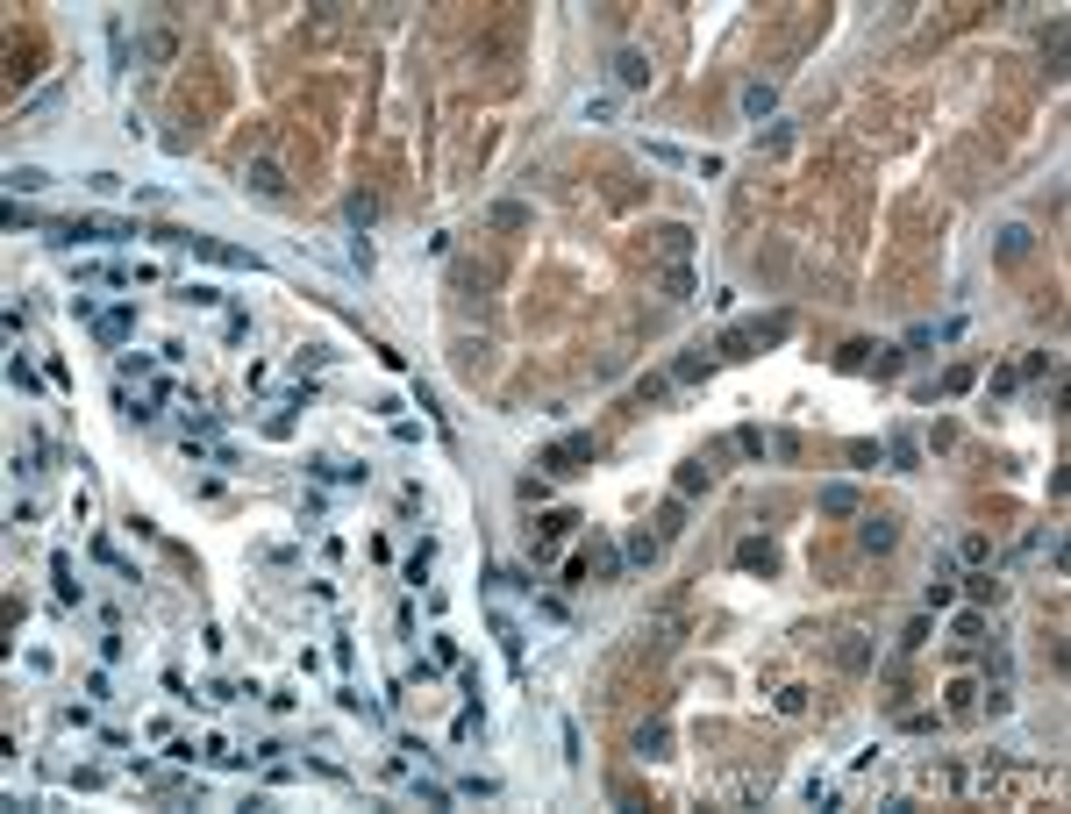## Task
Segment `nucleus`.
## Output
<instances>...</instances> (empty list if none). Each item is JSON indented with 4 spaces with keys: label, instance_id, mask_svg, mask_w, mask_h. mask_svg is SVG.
Wrapping results in <instances>:
<instances>
[{
    "label": "nucleus",
    "instance_id": "1",
    "mask_svg": "<svg viewBox=\"0 0 1071 814\" xmlns=\"http://www.w3.org/2000/svg\"><path fill=\"white\" fill-rule=\"evenodd\" d=\"M165 250H194L207 265H222V272H265V258L258 250H243V243H214V236H194V229H150Z\"/></svg>",
    "mask_w": 1071,
    "mask_h": 814
},
{
    "label": "nucleus",
    "instance_id": "2",
    "mask_svg": "<svg viewBox=\"0 0 1071 814\" xmlns=\"http://www.w3.org/2000/svg\"><path fill=\"white\" fill-rule=\"evenodd\" d=\"M536 465H543L550 479H572V472H585V465H600V436H593V429H572V436H558Z\"/></svg>",
    "mask_w": 1071,
    "mask_h": 814
},
{
    "label": "nucleus",
    "instance_id": "3",
    "mask_svg": "<svg viewBox=\"0 0 1071 814\" xmlns=\"http://www.w3.org/2000/svg\"><path fill=\"white\" fill-rule=\"evenodd\" d=\"M129 336H136V307H129V301L100 307V321H94V343H100V350H122Z\"/></svg>",
    "mask_w": 1071,
    "mask_h": 814
},
{
    "label": "nucleus",
    "instance_id": "4",
    "mask_svg": "<svg viewBox=\"0 0 1071 814\" xmlns=\"http://www.w3.org/2000/svg\"><path fill=\"white\" fill-rule=\"evenodd\" d=\"M486 629H493V643H500V657H507V665L522 672V650H529V636H522V621H514L507 608H486Z\"/></svg>",
    "mask_w": 1071,
    "mask_h": 814
},
{
    "label": "nucleus",
    "instance_id": "5",
    "mask_svg": "<svg viewBox=\"0 0 1071 814\" xmlns=\"http://www.w3.org/2000/svg\"><path fill=\"white\" fill-rule=\"evenodd\" d=\"M243 194H258V201H286V172L272 165V158H258V165H243Z\"/></svg>",
    "mask_w": 1071,
    "mask_h": 814
},
{
    "label": "nucleus",
    "instance_id": "6",
    "mask_svg": "<svg viewBox=\"0 0 1071 814\" xmlns=\"http://www.w3.org/2000/svg\"><path fill=\"white\" fill-rule=\"evenodd\" d=\"M165 393H172V386L158 379L150 393H114V407H122V421H158V407H165Z\"/></svg>",
    "mask_w": 1071,
    "mask_h": 814
},
{
    "label": "nucleus",
    "instance_id": "7",
    "mask_svg": "<svg viewBox=\"0 0 1071 814\" xmlns=\"http://www.w3.org/2000/svg\"><path fill=\"white\" fill-rule=\"evenodd\" d=\"M307 472H314L322 486H358V479H365V465H350V457H307Z\"/></svg>",
    "mask_w": 1071,
    "mask_h": 814
},
{
    "label": "nucleus",
    "instance_id": "8",
    "mask_svg": "<svg viewBox=\"0 0 1071 814\" xmlns=\"http://www.w3.org/2000/svg\"><path fill=\"white\" fill-rule=\"evenodd\" d=\"M858 543H865V550H893V543H900V521H893V514H865V521H858Z\"/></svg>",
    "mask_w": 1071,
    "mask_h": 814
},
{
    "label": "nucleus",
    "instance_id": "9",
    "mask_svg": "<svg viewBox=\"0 0 1071 814\" xmlns=\"http://www.w3.org/2000/svg\"><path fill=\"white\" fill-rule=\"evenodd\" d=\"M614 86H629V94L650 86V58L643 50H614Z\"/></svg>",
    "mask_w": 1071,
    "mask_h": 814
},
{
    "label": "nucleus",
    "instance_id": "10",
    "mask_svg": "<svg viewBox=\"0 0 1071 814\" xmlns=\"http://www.w3.org/2000/svg\"><path fill=\"white\" fill-rule=\"evenodd\" d=\"M736 565H743V572H772V565H779L772 536H743V543H736Z\"/></svg>",
    "mask_w": 1071,
    "mask_h": 814
},
{
    "label": "nucleus",
    "instance_id": "11",
    "mask_svg": "<svg viewBox=\"0 0 1071 814\" xmlns=\"http://www.w3.org/2000/svg\"><path fill=\"white\" fill-rule=\"evenodd\" d=\"M707 486H714V465H707V457H693V465H679V486H672V493H679V501H700Z\"/></svg>",
    "mask_w": 1071,
    "mask_h": 814
},
{
    "label": "nucleus",
    "instance_id": "12",
    "mask_svg": "<svg viewBox=\"0 0 1071 814\" xmlns=\"http://www.w3.org/2000/svg\"><path fill=\"white\" fill-rule=\"evenodd\" d=\"M343 222H350V236H365V229H372V222H379V201H372V194H365V186H358V194H350V201H343Z\"/></svg>",
    "mask_w": 1071,
    "mask_h": 814
},
{
    "label": "nucleus",
    "instance_id": "13",
    "mask_svg": "<svg viewBox=\"0 0 1071 814\" xmlns=\"http://www.w3.org/2000/svg\"><path fill=\"white\" fill-rule=\"evenodd\" d=\"M43 186H50L43 165H7V194H14V201H22V194H43Z\"/></svg>",
    "mask_w": 1071,
    "mask_h": 814
},
{
    "label": "nucleus",
    "instance_id": "14",
    "mask_svg": "<svg viewBox=\"0 0 1071 814\" xmlns=\"http://www.w3.org/2000/svg\"><path fill=\"white\" fill-rule=\"evenodd\" d=\"M658 550H665V543H658L650 529H636V536L622 543V565H658Z\"/></svg>",
    "mask_w": 1071,
    "mask_h": 814
},
{
    "label": "nucleus",
    "instance_id": "15",
    "mask_svg": "<svg viewBox=\"0 0 1071 814\" xmlns=\"http://www.w3.org/2000/svg\"><path fill=\"white\" fill-rule=\"evenodd\" d=\"M458 800H500V779L493 772H465L458 779Z\"/></svg>",
    "mask_w": 1071,
    "mask_h": 814
},
{
    "label": "nucleus",
    "instance_id": "16",
    "mask_svg": "<svg viewBox=\"0 0 1071 814\" xmlns=\"http://www.w3.org/2000/svg\"><path fill=\"white\" fill-rule=\"evenodd\" d=\"M821 514H858V486H850V479L821 486Z\"/></svg>",
    "mask_w": 1071,
    "mask_h": 814
},
{
    "label": "nucleus",
    "instance_id": "17",
    "mask_svg": "<svg viewBox=\"0 0 1071 814\" xmlns=\"http://www.w3.org/2000/svg\"><path fill=\"white\" fill-rule=\"evenodd\" d=\"M885 457H893V472H921V443H914V436H893Z\"/></svg>",
    "mask_w": 1071,
    "mask_h": 814
},
{
    "label": "nucleus",
    "instance_id": "18",
    "mask_svg": "<svg viewBox=\"0 0 1071 814\" xmlns=\"http://www.w3.org/2000/svg\"><path fill=\"white\" fill-rule=\"evenodd\" d=\"M407 793H414L422 808H450V800H458V786H436V779H407Z\"/></svg>",
    "mask_w": 1071,
    "mask_h": 814
},
{
    "label": "nucleus",
    "instance_id": "19",
    "mask_svg": "<svg viewBox=\"0 0 1071 814\" xmlns=\"http://www.w3.org/2000/svg\"><path fill=\"white\" fill-rule=\"evenodd\" d=\"M665 379H672V386H700V379H707V357H700V350H685V357L665 372Z\"/></svg>",
    "mask_w": 1071,
    "mask_h": 814
},
{
    "label": "nucleus",
    "instance_id": "20",
    "mask_svg": "<svg viewBox=\"0 0 1071 814\" xmlns=\"http://www.w3.org/2000/svg\"><path fill=\"white\" fill-rule=\"evenodd\" d=\"M679 529H685V501H679V493H672V501H665V508H658V543H672V536H679Z\"/></svg>",
    "mask_w": 1071,
    "mask_h": 814
},
{
    "label": "nucleus",
    "instance_id": "21",
    "mask_svg": "<svg viewBox=\"0 0 1071 814\" xmlns=\"http://www.w3.org/2000/svg\"><path fill=\"white\" fill-rule=\"evenodd\" d=\"M107 58H114L107 72L122 79V72H129V29H122V22H107Z\"/></svg>",
    "mask_w": 1071,
    "mask_h": 814
},
{
    "label": "nucleus",
    "instance_id": "22",
    "mask_svg": "<svg viewBox=\"0 0 1071 814\" xmlns=\"http://www.w3.org/2000/svg\"><path fill=\"white\" fill-rule=\"evenodd\" d=\"M1029 250H1036V236H1029V229H1000V258H1007V265H1021Z\"/></svg>",
    "mask_w": 1071,
    "mask_h": 814
},
{
    "label": "nucleus",
    "instance_id": "23",
    "mask_svg": "<svg viewBox=\"0 0 1071 814\" xmlns=\"http://www.w3.org/2000/svg\"><path fill=\"white\" fill-rule=\"evenodd\" d=\"M758 350V336H750V321H736V329H722V357H750Z\"/></svg>",
    "mask_w": 1071,
    "mask_h": 814
},
{
    "label": "nucleus",
    "instance_id": "24",
    "mask_svg": "<svg viewBox=\"0 0 1071 814\" xmlns=\"http://www.w3.org/2000/svg\"><path fill=\"white\" fill-rule=\"evenodd\" d=\"M750 336H758V343H785V336H793V321H785V314H758V321H750Z\"/></svg>",
    "mask_w": 1071,
    "mask_h": 814
},
{
    "label": "nucleus",
    "instance_id": "25",
    "mask_svg": "<svg viewBox=\"0 0 1071 814\" xmlns=\"http://www.w3.org/2000/svg\"><path fill=\"white\" fill-rule=\"evenodd\" d=\"M772 107H779V94H772L765 79H750V86H743V114H772Z\"/></svg>",
    "mask_w": 1071,
    "mask_h": 814
},
{
    "label": "nucleus",
    "instance_id": "26",
    "mask_svg": "<svg viewBox=\"0 0 1071 814\" xmlns=\"http://www.w3.org/2000/svg\"><path fill=\"white\" fill-rule=\"evenodd\" d=\"M429 565H436V543L422 536V543H414V557H407V586H422V579H429Z\"/></svg>",
    "mask_w": 1071,
    "mask_h": 814
},
{
    "label": "nucleus",
    "instance_id": "27",
    "mask_svg": "<svg viewBox=\"0 0 1071 814\" xmlns=\"http://www.w3.org/2000/svg\"><path fill=\"white\" fill-rule=\"evenodd\" d=\"M50 579H58V601H79V579H72V557L65 550L50 557Z\"/></svg>",
    "mask_w": 1071,
    "mask_h": 814
},
{
    "label": "nucleus",
    "instance_id": "28",
    "mask_svg": "<svg viewBox=\"0 0 1071 814\" xmlns=\"http://www.w3.org/2000/svg\"><path fill=\"white\" fill-rule=\"evenodd\" d=\"M665 393H672V379H665V372H643V379H636V401H643V407H658Z\"/></svg>",
    "mask_w": 1071,
    "mask_h": 814
},
{
    "label": "nucleus",
    "instance_id": "29",
    "mask_svg": "<svg viewBox=\"0 0 1071 814\" xmlns=\"http://www.w3.org/2000/svg\"><path fill=\"white\" fill-rule=\"evenodd\" d=\"M172 301H186V307H214V301H222V294H214V286H207V279H186V286H179V294H172Z\"/></svg>",
    "mask_w": 1071,
    "mask_h": 814
},
{
    "label": "nucleus",
    "instance_id": "30",
    "mask_svg": "<svg viewBox=\"0 0 1071 814\" xmlns=\"http://www.w3.org/2000/svg\"><path fill=\"white\" fill-rule=\"evenodd\" d=\"M0 214H7V229H50V222H43V214H36V207H22V201H7V207H0Z\"/></svg>",
    "mask_w": 1071,
    "mask_h": 814
},
{
    "label": "nucleus",
    "instance_id": "31",
    "mask_svg": "<svg viewBox=\"0 0 1071 814\" xmlns=\"http://www.w3.org/2000/svg\"><path fill=\"white\" fill-rule=\"evenodd\" d=\"M965 601H972V608H985V601H1000V579H985V572H978V579H965Z\"/></svg>",
    "mask_w": 1071,
    "mask_h": 814
},
{
    "label": "nucleus",
    "instance_id": "32",
    "mask_svg": "<svg viewBox=\"0 0 1071 814\" xmlns=\"http://www.w3.org/2000/svg\"><path fill=\"white\" fill-rule=\"evenodd\" d=\"M7 379H14V386H22V393H36V386H43V379H36V365H29V357H7Z\"/></svg>",
    "mask_w": 1071,
    "mask_h": 814
},
{
    "label": "nucleus",
    "instance_id": "33",
    "mask_svg": "<svg viewBox=\"0 0 1071 814\" xmlns=\"http://www.w3.org/2000/svg\"><path fill=\"white\" fill-rule=\"evenodd\" d=\"M929 629H936V621H929V614H914V621L900 629V650H921V643H929Z\"/></svg>",
    "mask_w": 1071,
    "mask_h": 814
},
{
    "label": "nucleus",
    "instance_id": "34",
    "mask_svg": "<svg viewBox=\"0 0 1071 814\" xmlns=\"http://www.w3.org/2000/svg\"><path fill=\"white\" fill-rule=\"evenodd\" d=\"M665 743H672V728H643L636 736V757H665Z\"/></svg>",
    "mask_w": 1071,
    "mask_h": 814
},
{
    "label": "nucleus",
    "instance_id": "35",
    "mask_svg": "<svg viewBox=\"0 0 1071 814\" xmlns=\"http://www.w3.org/2000/svg\"><path fill=\"white\" fill-rule=\"evenodd\" d=\"M522 222H529V207H522V201H500V207H493V229H522Z\"/></svg>",
    "mask_w": 1071,
    "mask_h": 814
},
{
    "label": "nucleus",
    "instance_id": "36",
    "mask_svg": "<svg viewBox=\"0 0 1071 814\" xmlns=\"http://www.w3.org/2000/svg\"><path fill=\"white\" fill-rule=\"evenodd\" d=\"M658 236H665V250H672V258H685V250H693V229H685V222H672V229H658Z\"/></svg>",
    "mask_w": 1071,
    "mask_h": 814
},
{
    "label": "nucleus",
    "instance_id": "37",
    "mask_svg": "<svg viewBox=\"0 0 1071 814\" xmlns=\"http://www.w3.org/2000/svg\"><path fill=\"white\" fill-rule=\"evenodd\" d=\"M736 450H743V457H765V429L743 421V429H736Z\"/></svg>",
    "mask_w": 1071,
    "mask_h": 814
},
{
    "label": "nucleus",
    "instance_id": "38",
    "mask_svg": "<svg viewBox=\"0 0 1071 814\" xmlns=\"http://www.w3.org/2000/svg\"><path fill=\"white\" fill-rule=\"evenodd\" d=\"M843 665H850V672H865V665H872V643H865V636H850V643H843Z\"/></svg>",
    "mask_w": 1071,
    "mask_h": 814
},
{
    "label": "nucleus",
    "instance_id": "39",
    "mask_svg": "<svg viewBox=\"0 0 1071 814\" xmlns=\"http://www.w3.org/2000/svg\"><path fill=\"white\" fill-rule=\"evenodd\" d=\"M950 601H958V586H950V579H929V614H943Z\"/></svg>",
    "mask_w": 1071,
    "mask_h": 814
},
{
    "label": "nucleus",
    "instance_id": "40",
    "mask_svg": "<svg viewBox=\"0 0 1071 814\" xmlns=\"http://www.w3.org/2000/svg\"><path fill=\"white\" fill-rule=\"evenodd\" d=\"M265 436H279V443H286V436H293V407H272V414H265Z\"/></svg>",
    "mask_w": 1071,
    "mask_h": 814
},
{
    "label": "nucleus",
    "instance_id": "41",
    "mask_svg": "<svg viewBox=\"0 0 1071 814\" xmlns=\"http://www.w3.org/2000/svg\"><path fill=\"white\" fill-rule=\"evenodd\" d=\"M572 521H579V514H543V543H558V536H572Z\"/></svg>",
    "mask_w": 1071,
    "mask_h": 814
},
{
    "label": "nucleus",
    "instance_id": "42",
    "mask_svg": "<svg viewBox=\"0 0 1071 814\" xmlns=\"http://www.w3.org/2000/svg\"><path fill=\"white\" fill-rule=\"evenodd\" d=\"M565 764H572V772L585 764V750H579V721H565Z\"/></svg>",
    "mask_w": 1071,
    "mask_h": 814
},
{
    "label": "nucleus",
    "instance_id": "43",
    "mask_svg": "<svg viewBox=\"0 0 1071 814\" xmlns=\"http://www.w3.org/2000/svg\"><path fill=\"white\" fill-rule=\"evenodd\" d=\"M850 465H858V472H872V465H878V443H865V436H858V443H850Z\"/></svg>",
    "mask_w": 1071,
    "mask_h": 814
},
{
    "label": "nucleus",
    "instance_id": "44",
    "mask_svg": "<svg viewBox=\"0 0 1071 814\" xmlns=\"http://www.w3.org/2000/svg\"><path fill=\"white\" fill-rule=\"evenodd\" d=\"M585 122H614V94H593V101H585Z\"/></svg>",
    "mask_w": 1071,
    "mask_h": 814
},
{
    "label": "nucleus",
    "instance_id": "45",
    "mask_svg": "<svg viewBox=\"0 0 1071 814\" xmlns=\"http://www.w3.org/2000/svg\"><path fill=\"white\" fill-rule=\"evenodd\" d=\"M958 557H965V565H985V557H993V543H985V536H965V550H958Z\"/></svg>",
    "mask_w": 1071,
    "mask_h": 814
},
{
    "label": "nucleus",
    "instance_id": "46",
    "mask_svg": "<svg viewBox=\"0 0 1071 814\" xmlns=\"http://www.w3.org/2000/svg\"><path fill=\"white\" fill-rule=\"evenodd\" d=\"M665 286H672V301H685V294H693V272H685V265H672V272H665Z\"/></svg>",
    "mask_w": 1071,
    "mask_h": 814
},
{
    "label": "nucleus",
    "instance_id": "47",
    "mask_svg": "<svg viewBox=\"0 0 1071 814\" xmlns=\"http://www.w3.org/2000/svg\"><path fill=\"white\" fill-rule=\"evenodd\" d=\"M279 407H293V414H300V407H314V386H286V393H279Z\"/></svg>",
    "mask_w": 1071,
    "mask_h": 814
}]
</instances>
